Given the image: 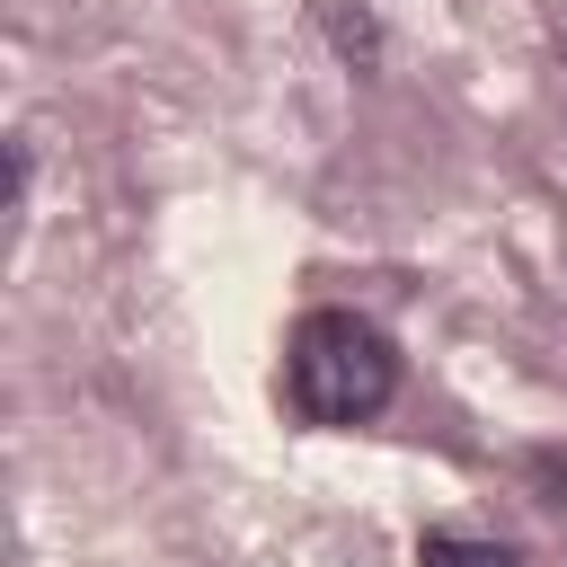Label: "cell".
<instances>
[{
    "label": "cell",
    "instance_id": "1",
    "mask_svg": "<svg viewBox=\"0 0 567 567\" xmlns=\"http://www.w3.org/2000/svg\"><path fill=\"white\" fill-rule=\"evenodd\" d=\"M399 390V346L363 310H301L284 337V399L301 425H363Z\"/></svg>",
    "mask_w": 567,
    "mask_h": 567
},
{
    "label": "cell",
    "instance_id": "2",
    "mask_svg": "<svg viewBox=\"0 0 567 567\" xmlns=\"http://www.w3.org/2000/svg\"><path fill=\"white\" fill-rule=\"evenodd\" d=\"M416 567H523L505 540H478V532H425L416 540Z\"/></svg>",
    "mask_w": 567,
    "mask_h": 567
},
{
    "label": "cell",
    "instance_id": "3",
    "mask_svg": "<svg viewBox=\"0 0 567 567\" xmlns=\"http://www.w3.org/2000/svg\"><path fill=\"white\" fill-rule=\"evenodd\" d=\"M319 18H328V35H337L346 62H372V53H381V35H372V18H363L354 0H319Z\"/></svg>",
    "mask_w": 567,
    "mask_h": 567
}]
</instances>
